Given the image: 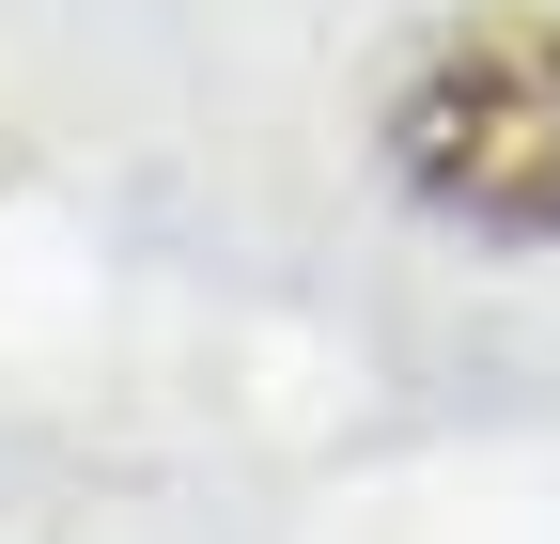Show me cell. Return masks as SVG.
I'll use <instances>...</instances> for the list:
<instances>
[{
    "label": "cell",
    "mask_w": 560,
    "mask_h": 544,
    "mask_svg": "<svg viewBox=\"0 0 560 544\" xmlns=\"http://www.w3.org/2000/svg\"><path fill=\"white\" fill-rule=\"evenodd\" d=\"M405 187L467 234H560V16H482L389 109Z\"/></svg>",
    "instance_id": "1"
}]
</instances>
